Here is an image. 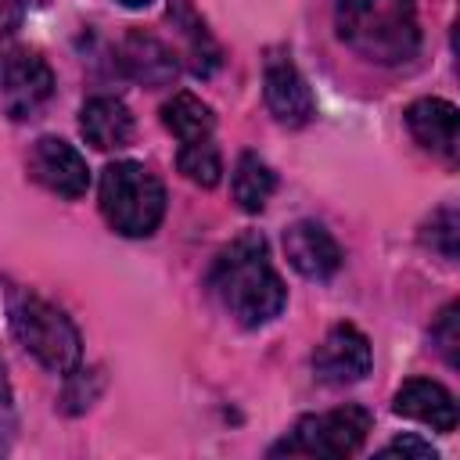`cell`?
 <instances>
[{"mask_svg": "<svg viewBox=\"0 0 460 460\" xmlns=\"http://www.w3.org/2000/svg\"><path fill=\"white\" fill-rule=\"evenodd\" d=\"M54 93V72L36 50H11L0 58V104L14 122L32 119Z\"/></svg>", "mask_w": 460, "mask_h": 460, "instance_id": "8992f818", "label": "cell"}, {"mask_svg": "<svg viewBox=\"0 0 460 460\" xmlns=\"http://www.w3.org/2000/svg\"><path fill=\"white\" fill-rule=\"evenodd\" d=\"M162 122L172 137H180L183 144L190 140H205L212 137V126H216V115L212 108L194 97V93H172V101L162 104Z\"/></svg>", "mask_w": 460, "mask_h": 460, "instance_id": "2e32d148", "label": "cell"}, {"mask_svg": "<svg viewBox=\"0 0 460 460\" xmlns=\"http://www.w3.org/2000/svg\"><path fill=\"white\" fill-rule=\"evenodd\" d=\"M262 90H266V108L280 126H305L316 115V101L305 75L280 50H273L262 65Z\"/></svg>", "mask_w": 460, "mask_h": 460, "instance_id": "52a82bcc", "label": "cell"}, {"mask_svg": "<svg viewBox=\"0 0 460 460\" xmlns=\"http://www.w3.org/2000/svg\"><path fill=\"white\" fill-rule=\"evenodd\" d=\"M284 255L309 280H327L341 266L338 241L327 234V226H320L313 219H298L284 230Z\"/></svg>", "mask_w": 460, "mask_h": 460, "instance_id": "30bf717a", "label": "cell"}, {"mask_svg": "<svg viewBox=\"0 0 460 460\" xmlns=\"http://www.w3.org/2000/svg\"><path fill=\"white\" fill-rule=\"evenodd\" d=\"M22 11H25V0H0V40L18 29Z\"/></svg>", "mask_w": 460, "mask_h": 460, "instance_id": "cb8c5ba5", "label": "cell"}, {"mask_svg": "<svg viewBox=\"0 0 460 460\" xmlns=\"http://www.w3.org/2000/svg\"><path fill=\"white\" fill-rule=\"evenodd\" d=\"M11 331L25 352H32L47 370L68 374L79 367L83 341L75 323L50 302L36 295H11Z\"/></svg>", "mask_w": 460, "mask_h": 460, "instance_id": "277c9868", "label": "cell"}, {"mask_svg": "<svg viewBox=\"0 0 460 460\" xmlns=\"http://www.w3.org/2000/svg\"><path fill=\"white\" fill-rule=\"evenodd\" d=\"M119 65L129 79L144 83L147 90H158V86H169L180 72L176 65V54L151 32H129L119 47Z\"/></svg>", "mask_w": 460, "mask_h": 460, "instance_id": "8fae6325", "label": "cell"}, {"mask_svg": "<svg viewBox=\"0 0 460 460\" xmlns=\"http://www.w3.org/2000/svg\"><path fill=\"white\" fill-rule=\"evenodd\" d=\"M101 212L122 237H151L165 216V187L140 162H111L101 172Z\"/></svg>", "mask_w": 460, "mask_h": 460, "instance_id": "3957f363", "label": "cell"}, {"mask_svg": "<svg viewBox=\"0 0 460 460\" xmlns=\"http://www.w3.org/2000/svg\"><path fill=\"white\" fill-rule=\"evenodd\" d=\"M79 129L97 151H119L133 140V115L119 97H90L79 111Z\"/></svg>", "mask_w": 460, "mask_h": 460, "instance_id": "5bb4252c", "label": "cell"}, {"mask_svg": "<svg viewBox=\"0 0 460 460\" xmlns=\"http://www.w3.org/2000/svg\"><path fill=\"white\" fill-rule=\"evenodd\" d=\"M29 172L36 183H43L50 194L61 198H83L90 187L86 158L61 137H40L29 151Z\"/></svg>", "mask_w": 460, "mask_h": 460, "instance_id": "ba28073f", "label": "cell"}, {"mask_svg": "<svg viewBox=\"0 0 460 460\" xmlns=\"http://www.w3.org/2000/svg\"><path fill=\"white\" fill-rule=\"evenodd\" d=\"M14 428H18V420H14L11 385H7V374H4V367H0V456L11 449V442H14Z\"/></svg>", "mask_w": 460, "mask_h": 460, "instance_id": "7402d4cb", "label": "cell"}, {"mask_svg": "<svg viewBox=\"0 0 460 460\" xmlns=\"http://www.w3.org/2000/svg\"><path fill=\"white\" fill-rule=\"evenodd\" d=\"M370 431V413L363 406H338L327 413H309L295 424L291 435H284L270 456H352Z\"/></svg>", "mask_w": 460, "mask_h": 460, "instance_id": "5b68a950", "label": "cell"}, {"mask_svg": "<svg viewBox=\"0 0 460 460\" xmlns=\"http://www.w3.org/2000/svg\"><path fill=\"white\" fill-rule=\"evenodd\" d=\"M334 25L341 43L374 65H402L420 47L413 0H338Z\"/></svg>", "mask_w": 460, "mask_h": 460, "instance_id": "7a4b0ae2", "label": "cell"}, {"mask_svg": "<svg viewBox=\"0 0 460 460\" xmlns=\"http://www.w3.org/2000/svg\"><path fill=\"white\" fill-rule=\"evenodd\" d=\"M119 4H122V7H129V11H140V7H147L151 0H119Z\"/></svg>", "mask_w": 460, "mask_h": 460, "instance_id": "d4e9b609", "label": "cell"}, {"mask_svg": "<svg viewBox=\"0 0 460 460\" xmlns=\"http://www.w3.org/2000/svg\"><path fill=\"white\" fill-rule=\"evenodd\" d=\"M395 453H402V456H420V460H435V456H438V453L431 449V442H420V438H413V435L392 438V442L381 449V456H395Z\"/></svg>", "mask_w": 460, "mask_h": 460, "instance_id": "603a6c76", "label": "cell"}, {"mask_svg": "<svg viewBox=\"0 0 460 460\" xmlns=\"http://www.w3.org/2000/svg\"><path fill=\"white\" fill-rule=\"evenodd\" d=\"M230 190H234V201H237L244 212H262L266 201H270V194L277 190V176H273V169H270L259 155L244 151V155L237 158V165H234Z\"/></svg>", "mask_w": 460, "mask_h": 460, "instance_id": "9a60e30c", "label": "cell"}, {"mask_svg": "<svg viewBox=\"0 0 460 460\" xmlns=\"http://www.w3.org/2000/svg\"><path fill=\"white\" fill-rule=\"evenodd\" d=\"M456 237H460V219H456V208L453 205H446V208H438L431 219H428V226H424V244L428 248H435L442 259H456Z\"/></svg>", "mask_w": 460, "mask_h": 460, "instance_id": "d6986e66", "label": "cell"}, {"mask_svg": "<svg viewBox=\"0 0 460 460\" xmlns=\"http://www.w3.org/2000/svg\"><path fill=\"white\" fill-rule=\"evenodd\" d=\"M90 374H93V370H79V367L68 370V388H65V410H68V413H83V410L97 399V392H101L104 381L93 377V385H86Z\"/></svg>", "mask_w": 460, "mask_h": 460, "instance_id": "44dd1931", "label": "cell"}, {"mask_svg": "<svg viewBox=\"0 0 460 460\" xmlns=\"http://www.w3.org/2000/svg\"><path fill=\"white\" fill-rule=\"evenodd\" d=\"M431 341H435V349L442 352V359L449 367H460V305L456 302H449L438 313V320L431 327Z\"/></svg>", "mask_w": 460, "mask_h": 460, "instance_id": "ffe728a7", "label": "cell"}, {"mask_svg": "<svg viewBox=\"0 0 460 460\" xmlns=\"http://www.w3.org/2000/svg\"><path fill=\"white\" fill-rule=\"evenodd\" d=\"M406 126L424 151H431L446 162H456V151H460L456 147V108L449 101H442V97L413 101L406 108Z\"/></svg>", "mask_w": 460, "mask_h": 460, "instance_id": "7c38bea8", "label": "cell"}, {"mask_svg": "<svg viewBox=\"0 0 460 460\" xmlns=\"http://www.w3.org/2000/svg\"><path fill=\"white\" fill-rule=\"evenodd\" d=\"M176 165H180V172H183L190 183H198V187H216L219 176H223L219 147H216L208 137H205V140H190V144H183L180 155H176Z\"/></svg>", "mask_w": 460, "mask_h": 460, "instance_id": "ac0fdd59", "label": "cell"}, {"mask_svg": "<svg viewBox=\"0 0 460 460\" xmlns=\"http://www.w3.org/2000/svg\"><path fill=\"white\" fill-rule=\"evenodd\" d=\"M392 410L399 417H410V420H420L442 435H449L456 428V402L453 395L438 385V381H424V377H413L406 381L399 392H395V402Z\"/></svg>", "mask_w": 460, "mask_h": 460, "instance_id": "4fadbf2b", "label": "cell"}, {"mask_svg": "<svg viewBox=\"0 0 460 460\" xmlns=\"http://www.w3.org/2000/svg\"><path fill=\"white\" fill-rule=\"evenodd\" d=\"M208 288L219 298V305L241 323V327H262L273 316H280L288 302V288L280 273L270 262V248L262 234H241L234 244H226L208 273Z\"/></svg>", "mask_w": 460, "mask_h": 460, "instance_id": "6da1fadb", "label": "cell"}, {"mask_svg": "<svg viewBox=\"0 0 460 460\" xmlns=\"http://www.w3.org/2000/svg\"><path fill=\"white\" fill-rule=\"evenodd\" d=\"M370 370V341L352 323H338L313 352V374L323 385H352Z\"/></svg>", "mask_w": 460, "mask_h": 460, "instance_id": "9c48e42d", "label": "cell"}, {"mask_svg": "<svg viewBox=\"0 0 460 460\" xmlns=\"http://www.w3.org/2000/svg\"><path fill=\"white\" fill-rule=\"evenodd\" d=\"M169 14H172V22L180 25V32H183V40H187V54H190V68L198 72V75H208L216 65H219V50H216V43H212V36L205 32V25L194 18V11L183 4V0H176V11L169 7Z\"/></svg>", "mask_w": 460, "mask_h": 460, "instance_id": "e0dca14e", "label": "cell"}]
</instances>
